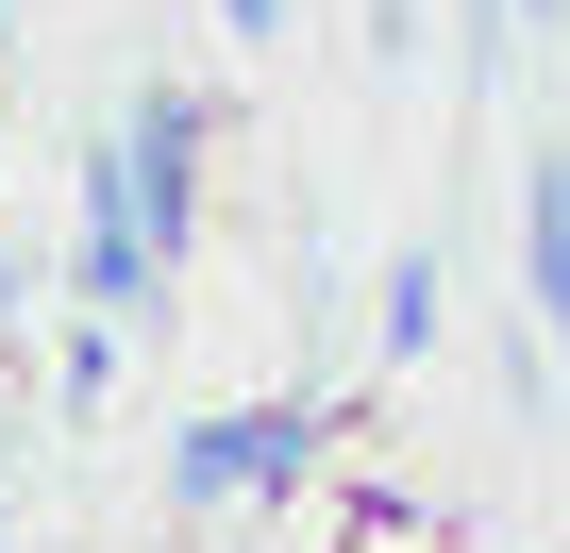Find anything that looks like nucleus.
I'll return each instance as SVG.
<instances>
[{
	"label": "nucleus",
	"mask_w": 570,
	"mask_h": 553,
	"mask_svg": "<svg viewBox=\"0 0 570 553\" xmlns=\"http://www.w3.org/2000/svg\"><path fill=\"white\" fill-rule=\"evenodd\" d=\"M202 135H218V118H202V85H168V68H151V85H118V135H101V168H85V185L118 201V235L151 251V286L185 268V235H202Z\"/></svg>",
	"instance_id": "obj_1"
},
{
	"label": "nucleus",
	"mask_w": 570,
	"mask_h": 553,
	"mask_svg": "<svg viewBox=\"0 0 570 553\" xmlns=\"http://www.w3.org/2000/svg\"><path fill=\"white\" fill-rule=\"evenodd\" d=\"M320 436H336V403H320V386L235 403V419H185V436H168V503L202 520V503H252V486H303V470H320Z\"/></svg>",
	"instance_id": "obj_2"
},
{
	"label": "nucleus",
	"mask_w": 570,
	"mask_h": 553,
	"mask_svg": "<svg viewBox=\"0 0 570 553\" xmlns=\"http://www.w3.org/2000/svg\"><path fill=\"white\" fill-rule=\"evenodd\" d=\"M520 319H570V151L520 168Z\"/></svg>",
	"instance_id": "obj_3"
},
{
	"label": "nucleus",
	"mask_w": 570,
	"mask_h": 553,
	"mask_svg": "<svg viewBox=\"0 0 570 553\" xmlns=\"http://www.w3.org/2000/svg\"><path fill=\"white\" fill-rule=\"evenodd\" d=\"M436 303H453V268H436V235H403V251H386V319H370V353L420 369V353H436Z\"/></svg>",
	"instance_id": "obj_4"
},
{
	"label": "nucleus",
	"mask_w": 570,
	"mask_h": 553,
	"mask_svg": "<svg viewBox=\"0 0 570 553\" xmlns=\"http://www.w3.org/2000/svg\"><path fill=\"white\" fill-rule=\"evenodd\" d=\"M218 18H235V34H285V0H218Z\"/></svg>",
	"instance_id": "obj_5"
},
{
	"label": "nucleus",
	"mask_w": 570,
	"mask_h": 553,
	"mask_svg": "<svg viewBox=\"0 0 570 553\" xmlns=\"http://www.w3.org/2000/svg\"><path fill=\"white\" fill-rule=\"evenodd\" d=\"M503 18H520V34H537V18H553V0H503Z\"/></svg>",
	"instance_id": "obj_6"
}]
</instances>
